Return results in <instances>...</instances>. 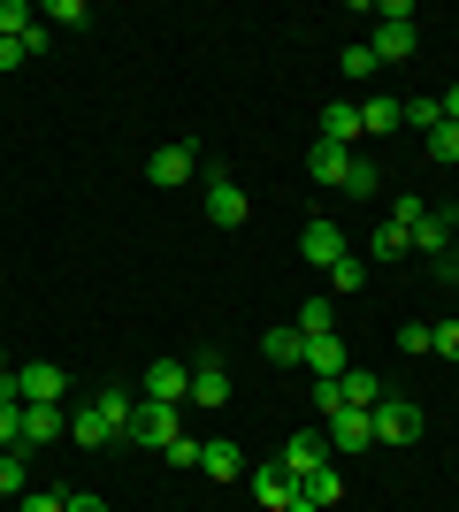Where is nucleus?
<instances>
[{
    "label": "nucleus",
    "instance_id": "19",
    "mask_svg": "<svg viewBox=\"0 0 459 512\" xmlns=\"http://www.w3.org/2000/svg\"><path fill=\"white\" fill-rule=\"evenodd\" d=\"M199 474H215V482H245V451L222 436V444H199Z\"/></svg>",
    "mask_w": 459,
    "mask_h": 512
},
{
    "label": "nucleus",
    "instance_id": "30",
    "mask_svg": "<svg viewBox=\"0 0 459 512\" xmlns=\"http://www.w3.org/2000/svg\"><path fill=\"white\" fill-rule=\"evenodd\" d=\"M16 512H69V490H23Z\"/></svg>",
    "mask_w": 459,
    "mask_h": 512
},
{
    "label": "nucleus",
    "instance_id": "26",
    "mask_svg": "<svg viewBox=\"0 0 459 512\" xmlns=\"http://www.w3.org/2000/svg\"><path fill=\"white\" fill-rule=\"evenodd\" d=\"M421 153H429V161H459V123H437L421 138Z\"/></svg>",
    "mask_w": 459,
    "mask_h": 512
},
{
    "label": "nucleus",
    "instance_id": "21",
    "mask_svg": "<svg viewBox=\"0 0 459 512\" xmlns=\"http://www.w3.org/2000/svg\"><path fill=\"white\" fill-rule=\"evenodd\" d=\"M322 138H329V146H352V138H360V107H352V100H329L322 107Z\"/></svg>",
    "mask_w": 459,
    "mask_h": 512
},
{
    "label": "nucleus",
    "instance_id": "18",
    "mask_svg": "<svg viewBox=\"0 0 459 512\" xmlns=\"http://www.w3.org/2000/svg\"><path fill=\"white\" fill-rule=\"evenodd\" d=\"M69 428V413L62 406H23V451H39V444H54Z\"/></svg>",
    "mask_w": 459,
    "mask_h": 512
},
{
    "label": "nucleus",
    "instance_id": "41",
    "mask_svg": "<svg viewBox=\"0 0 459 512\" xmlns=\"http://www.w3.org/2000/svg\"><path fill=\"white\" fill-rule=\"evenodd\" d=\"M437 276H444V283H459V253H452V260H444V268H437Z\"/></svg>",
    "mask_w": 459,
    "mask_h": 512
},
{
    "label": "nucleus",
    "instance_id": "34",
    "mask_svg": "<svg viewBox=\"0 0 459 512\" xmlns=\"http://www.w3.org/2000/svg\"><path fill=\"white\" fill-rule=\"evenodd\" d=\"M398 352H406V360H414V352H437V329H421V321H414V329H398Z\"/></svg>",
    "mask_w": 459,
    "mask_h": 512
},
{
    "label": "nucleus",
    "instance_id": "38",
    "mask_svg": "<svg viewBox=\"0 0 459 512\" xmlns=\"http://www.w3.org/2000/svg\"><path fill=\"white\" fill-rule=\"evenodd\" d=\"M31 54H23V39H0V69H23Z\"/></svg>",
    "mask_w": 459,
    "mask_h": 512
},
{
    "label": "nucleus",
    "instance_id": "1",
    "mask_svg": "<svg viewBox=\"0 0 459 512\" xmlns=\"http://www.w3.org/2000/svg\"><path fill=\"white\" fill-rule=\"evenodd\" d=\"M375 16H383V23H375V62H406V54H414V39H421V31H414V0H383V8H375Z\"/></svg>",
    "mask_w": 459,
    "mask_h": 512
},
{
    "label": "nucleus",
    "instance_id": "31",
    "mask_svg": "<svg viewBox=\"0 0 459 512\" xmlns=\"http://www.w3.org/2000/svg\"><path fill=\"white\" fill-rule=\"evenodd\" d=\"M375 184H383V176H375V161H360V153H352V176H345V192H352V199H375Z\"/></svg>",
    "mask_w": 459,
    "mask_h": 512
},
{
    "label": "nucleus",
    "instance_id": "11",
    "mask_svg": "<svg viewBox=\"0 0 459 512\" xmlns=\"http://www.w3.org/2000/svg\"><path fill=\"white\" fill-rule=\"evenodd\" d=\"M306 375H314V383H337V375H345V337H337V329H329V337H306Z\"/></svg>",
    "mask_w": 459,
    "mask_h": 512
},
{
    "label": "nucleus",
    "instance_id": "40",
    "mask_svg": "<svg viewBox=\"0 0 459 512\" xmlns=\"http://www.w3.org/2000/svg\"><path fill=\"white\" fill-rule=\"evenodd\" d=\"M444 123H459V85H452V92H444Z\"/></svg>",
    "mask_w": 459,
    "mask_h": 512
},
{
    "label": "nucleus",
    "instance_id": "42",
    "mask_svg": "<svg viewBox=\"0 0 459 512\" xmlns=\"http://www.w3.org/2000/svg\"><path fill=\"white\" fill-rule=\"evenodd\" d=\"M8 375H16V367H8V352H0V383H8Z\"/></svg>",
    "mask_w": 459,
    "mask_h": 512
},
{
    "label": "nucleus",
    "instance_id": "7",
    "mask_svg": "<svg viewBox=\"0 0 459 512\" xmlns=\"http://www.w3.org/2000/svg\"><path fill=\"white\" fill-rule=\"evenodd\" d=\"M138 398H153V406H184V398H192V367H184V360H153L146 383H138Z\"/></svg>",
    "mask_w": 459,
    "mask_h": 512
},
{
    "label": "nucleus",
    "instance_id": "15",
    "mask_svg": "<svg viewBox=\"0 0 459 512\" xmlns=\"http://www.w3.org/2000/svg\"><path fill=\"white\" fill-rule=\"evenodd\" d=\"M368 444H375L368 413H329V451H368Z\"/></svg>",
    "mask_w": 459,
    "mask_h": 512
},
{
    "label": "nucleus",
    "instance_id": "39",
    "mask_svg": "<svg viewBox=\"0 0 459 512\" xmlns=\"http://www.w3.org/2000/svg\"><path fill=\"white\" fill-rule=\"evenodd\" d=\"M69 512H108V497H92V490H69Z\"/></svg>",
    "mask_w": 459,
    "mask_h": 512
},
{
    "label": "nucleus",
    "instance_id": "22",
    "mask_svg": "<svg viewBox=\"0 0 459 512\" xmlns=\"http://www.w3.org/2000/svg\"><path fill=\"white\" fill-rule=\"evenodd\" d=\"M391 130H406L398 100H360V138H391Z\"/></svg>",
    "mask_w": 459,
    "mask_h": 512
},
{
    "label": "nucleus",
    "instance_id": "37",
    "mask_svg": "<svg viewBox=\"0 0 459 512\" xmlns=\"http://www.w3.org/2000/svg\"><path fill=\"white\" fill-rule=\"evenodd\" d=\"M437 352H444V360H459V321H437Z\"/></svg>",
    "mask_w": 459,
    "mask_h": 512
},
{
    "label": "nucleus",
    "instance_id": "32",
    "mask_svg": "<svg viewBox=\"0 0 459 512\" xmlns=\"http://www.w3.org/2000/svg\"><path fill=\"white\" fill-rule=\"evenodd\" d=\"M299 337H329V299H306L299 306Z\"/></svg>",
    "mask_w": 459,
    "mask_h": 512
},
{
    "label": "nucleus",
    "instance_id": "6",
    "mask_svg": "<svg viewBox=\"0 0 459 512\" xmlns=\"http://www.w3.org/2000/svg\"><path fill=\"white\" fill-rule=\"evenodd\" d=\"M368 421H375V444H414L421 436V406L414 398H391V390H383V406H375Z\"/></svg>",
    "mask_w": 459,
    "mask_h": 512
},
{
    "label": "nucleus",
    "instance_id": "27",
    "mask_svg": "<svg viewBox=\"0 0 459 512\" xmlns=\"http://www.w3.org/2000/svg\"><path fill=\"white\" fill-rule=\"evenodd\" d=\"M375 69H383V62H375V46H368V39H352V46H345V77L360 85V77H375Z\"/></svg>",
    "mask_w": 459,
    "mask_h": 512
},
{
    "label": "nucleus",
    "instance_id": "23",
    "mask_svg": "<svg viewBox=\"0 0 459 512\" xmlns=\"http://www.w3.org/2000/svg\"><path fill=\"white\" fill-rule=\"evenodd\" d=\"M398 115H406V130H414V138H429V130L444 123V100H429V92H414V100H398Z\"/></svg>",
    "mask_w": 459,
    "mask_h": 512
},
{
    "label": "nucleus",
    "instance_id": "12",
    "mask_svg": "<svg viewBox=\"0 0 459 512\" xmlns=\"http://www.w3.org/2000/svg\"><path fill=\"white\" fill-rule=\"evenodd\" d=\"M192 169H199V146H161V153L146 161V176L161 184V192H176V184H184Z\"/></svg>",
    "mask_w": 459,
    "mask_h": 512
},
{
    "label": "nucleus",
    "instance_id": "25",
    "mask_svg": "<svg viewBox=\"0 0 459 512\" xmlns=\"http://www.w3.org/2000/svg\"><path fill=\"white\" fill-rule=\"evenodd\" d=\"M31 482V451H0V497H23Z\"/></svg>",
    "mask_w": 459,
    "mask_h": 512
},
{
    "label": "nucleus",
    "instance_id": "29",
    "mask_svg": "<svg viewBox=\"0 0 459 512\" xmlns=\"http://www.w3.org/2000/svg\"><path fill=\"white\" fill-rule=\"evenodd\" d=\"M31 8H23V0H0V39H23V31H31Z\"/></svg>",
    "mask_w": 459,
    "mask_h": 512
},
{
    "label": "nucleus",
    "instance_id": "24",
    "mask_svg": "<svg viewBox=\"0 0 459 512\" xmlns=\"http://www.w3.org/2000/svg\"><path fill=\"white\" fill-rule=\"evenodd\" d=\"M261 352H268L276 367H299V360H306V337H299V329H268Z\"/></svg>",
    "mask_w": 459,
    "mask_h": 512
},
{
    "label": "nucleus",
    "instance_id": "35",
    "mask_svg": "<svg viewBox=\"0 0 459 512\" xmlns=\"http://www.w3.org/2000/svg\"><path fill=\"white\" fill-rule=\"evenodd\" d=\"M39 23H62V31H77V23H85V0H54Z\"/></svg>",
    "mask_w": 459,
    "mask_h": 512
},
{
    "label": "nucleus",
    "instance_id": "13",
    "mask_svg": "<svg viewBox=\"0 0 459 512\" xmlns=\"http://www.w3.org/2000/svg\"><path fill=\"white\" fill-rule=\"evenodd\" d=\"M245 482H253V497H261L268 512H284V505H291V490H299V482H291L276 459H268V467H245Z\"/></svg>",
    "mask_w": 459,
    "mask_h": 512
},
{
    "label": "nucleus",
    "instance_id": "2",
    "mask_svg": "<svg viewBox=\"0 0 459 512\" xmlns=\"http://www.w3.org/2000/svg\"><path fill=\"white\" fill-rule=\"evenodd\" d=\"M176 436H184L176 406H153V398H138V413H131V444H138V451H169Z\"/></svg>",
    "mask_w": 459,
    "mask_h": 512
},
{
    "label": "nucleus",
    "instance_id": "20",
    "mask_svg": "<svg viewBox=\"0 0 459 512\" xmlns=\"http://www.w3.org/2000/svg\"><path fill=\"white\" fill-rule=\"evenodd\" d=\"M192 406H230V375H222V360H192Z\"/></svg>",
    "mask_w": 459,
    "mask_h": 512
},
{
    "label": "nucleus",
    "instance_id": "4",
    "mask_svg": "<svg viewBox=\"0 0 459 512\" xmlns=\"http://www.w3.org/2000/svg\"><path fill=\"white\" fill-rule=\"evenodd\" d=\"M276 467L291 474V482H306V474H322L329 467V428H299L284 451H276Z\"/></svg>",
    "mask_w": 459,
    "mask_h": 512
},
{
    "label": "nucleus",
    "instance_id": "36",
    "mask_svg": "<svg viewBox=\"0 0 459 512\" xmlns=\"http://www.w3.org/2000/svg\"><path fill=\"white\" fill-rule=\"evenodd\" d=\"M421 214H429V207H421V199H414V192H406V199H398V207H391V222H398V230H414Z\"/></svg>",
    "mask_w": 459,
    "mask_h": 512
},
{
    "label": "nucleus",
    "instance_id": "8",
    "mask_svg": "<svg viewBox=\"0 0 459 512\" xmlns=\"http://www.w3.org/2000/svg\"><path fill=\"white\" fill-rule=\"evenodd\" d=\"M345 253H352V245H345V230H337L329 214H322V222H306V230H299V260H306V268H337V260H345Z\"/></svg>",
    "mask_w": 459,
    "mask_h": 512
},
{
    "label": "nucleus",
    "instance_id": "14",
    "mask_svg": "<svg viewBox=\"0 0 459 512\" xmlns=\"http://www.w3.org/2000/svg\"><path fill=\"white\" fill-rule=\"evenodd\" d=\"M306 176H314V184H345V176H352V153H345V146H329V138H314V153H306Z\"/></svg>",
    "mask_w": 459,
    "mask_h": 512
},
{
    "label": "nucleus",
    "instance_id": "16",
    "mask_svg": "<svg viewBox=\"0 0 459 512\" xmlns=\"http://www.w3.org/2000/svg\"><path fill=\"white\" fill-rule=\"evenodd\" d=\"M337 398H345V413H375L383 406V383H375L368 367H352V375H337Z\"/></svg>",
    "mask_w": 459,
    "mask_h": 512
},
{
    "label": "nucleus",
    "instance_id": "28",
    "mask_svg": "<svg viewBox=\"0 0 459 512\" xmlns=\"http://www.w3.org/2000/svg\"><path fill=\"white\" fill-rule=\"evenodd\" d=\"M368 253H375V260H406V230H398V222H383V230L368 237Z\"/></svg>",
    "mask_w": 459,
    "mask_h": 512
},
{
    "label": "nucleus",
    "instance_id": "33",
    "mask_svg": "<svg viewBox=\"0 0 459 512\" xmlns=\"http://www.w3.org/2000/svg\"><path fill=\"white\" fill-rule=\"evenodd\" d=\"M360 283H368V268H360V260H337V268H329V291H360Z\"/></svg>",
    "mask_w": 459,
    "mask_h": 512
},
{
    "label": "nucleus",
    "instance_id": "9",
    "mask_svg": "<svg viewBox=\"0 0 459 512\" xmlns=\"http://www.w3.org/2000/svg\"><path fill=\"white\" fill-rule=\"evenodd\" d=\"M245 214H253V199H245L230 176H207V222H215V230H238Z\"/></svg>",
    "mask_w": 459,
    "mask_h": 512
},
{
    "label": "nucleus",
    "instance_id": "5",
    "mask_svg": "<svg viewBox=\"0 0 459 512\" xmlns=\"http://www.w3.org/2000/svg\"><path fill=\"white\" fill-rule=\"evenodd\" d=\"M8 390H16L23 406H62V390H69V375L54 360H39V367H16L8 375Z\"/></svg>",
    "mask_w": 459,
    "mask_h": 512
},
{
    "label": "nucleus",
    "instance_id": "43",
    "mask_svg": "<svg viewBox=\"0 0 459 512\" xmlns=\"http://www.w3.org/2000/svg\"><path fill=\"white\" fill-rule=\"evenodd\" d=\"M444 214H452V230H459V199H452V207H444Z\"/></svg>",
    "mask_w": 459,
    "mask_h": 512
},
{
    "label": "nucleus",
    "instance_id": "10",
    "mask_svg": "<svg viewBox=\"0 0 459 512\" xmlns=\"http://www.w3.org/2000/svg\"><path fill=\"white\" fill-rule=\"evenodd\" d=\"M337 497H345V482H337V467H322V474H306L299 490H291V505H284V512H329Z\"/></svg>",
    "mask_w": 459,
    "mask_h": 512
},
{
    "label": "nucleus",
    "instance_id": "3",
    "mask_svg": "<svg viewBox=\"0 0 459 512\" xmlns=\"http://www.w3.org/2000/svg\"><path fill=\"white\" fill-rule=\"evenodd\" d=\"M406 253H429V260L444 268V260L459 253V230H452V214H444V207H429V214L414 222V230H406Z\"/></svg>",
    "mask_w": 459,
    "mask_h": 512
},
{
    "label": "nucleus",
    "instance_id": "17",
    "mask_svg": "<svg viewBox=\"0 0 459 512\" xmlns=\"http://www.w3.org/2000/svg\"><path fill=\"white\" fill-rule=\"evenodd\" d=\"M69 436H77V444H85V451H108L115 436H123V428H115V421H108V413H100V406H85V413H69Z\"/></svg>",
    "mask_w": 459,
    "mask_h": 512
}]
</instances>
